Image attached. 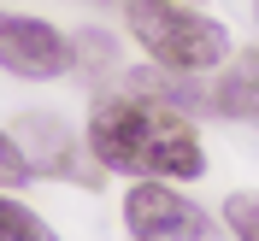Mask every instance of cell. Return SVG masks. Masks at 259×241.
I'll use <instances>...</instances> for the list:
<instances>
[{
    "instance_id": "obj_1",
    "label": "cell",
    "mask_w": 259,
    "mask_h": 241,
    "mask_svg": "<svg viewBox=\"0 0 259 241\" xmlns=\"http://www.w3.org/2000/svg\"><path fill=\"white\" fill-rule=\"evenodd\" d=\"M89 159L136 182H194L206 171V147L183 106L118 88V94H100L89 112Z\"/></svg>"
},
{
    "instance_id": "obj_2",
    "label": "cell",
    "mask_w": 259,
    "mask_h": 241,
    "mask_svg": "<svg viewBox=\"0 0 259 241\" xmlns=\"http://www.w3.org/2000/svg\"><path fill=\"white\" fill-rule=\"evenodd\" d=\"M124 24L136 47L177 77H212L230 59V30L218 18L194 12L189 0H124Z\"/></svg>"
},
{
    "instance_id": "obj_3",
    "label": "cell",
    "mask_w": 259,
    "mask_h": 241,
    "mask_svg": "<svg viewBox=\"0 0 259 241\" xmlns=\"http://www.w3.org/2000/svg\"><path fill=\"white\" fill-rule=\"evenodd\" d=\"M124 229L136 241H212V212L177 182H136L124 194Z\"/></svg>"
},
{
    "instance_id": "obj_4",
    "label": "cell",
    "mask_w": 259,
    "mask_h": 241,
    "mask_svg": "<svg viewBox=\"0 0 259 241\" xmlns=\"http://www.w3.org/2000/svg\"><path fill=\"white\" fill-rule=\"evenodd\" d=\"M0 71H12L24 82H53L65 71H77V41H65V30L48 18L0 12Z\"/></svg>"
},
{
    "instance_id": "obj_5",
    "label": "cell",
    "mask_w": 259,
    "mask_h": 241,
    "mask_svg": "<svg viewBox=\"0 0 259 241\" xmlns=\"http://www.w3.org/2000/svg\"><path fill=\"white\" fill-rule=\"evenodd\" d=\"M12 141L24 147V159H30L35 177H59V182L77 177V182H89V188L100 182L95 165H82L77 135H71V129H65L53 112H24V118H18V129H12Z\"/></svg>"
},
{
    "instance_id": "obj_6",
    "label": "cell",
    "mask_w": 259,
    "mask_h": 241,
    "mask_svg": "<svg viewBox=\"0 0 259 241\" xmlns=\"http://www.w3.org/2000/svg\"><path fill=\"white\" fill-rule=\"evenodd\" d=\"M206 106L230 124H253L259 129V47L230 53L218 65V77L206 82Z\"/></svg>"
},
{
    "instance_id": "obj_7",
    "label": "cell",
    "mask_w": 259,
    "mask_h": 241,
    "mask_svg": "<svg viewBox=\"0 0 259 241\" xmlns=\"http://www.w3.org/2000/svg\"><path fill=\"white\" fill-rule=\"evenodd\" d=\"M0 241H59V235H53L24 200H12V194L0 188Z\"/></svg>"
},
{
    "instance_id": "obj_8",
    "label": "cell",
    "mask_w": 259,
    "mask_h": 241,
    "mask_svg": "<svg viewBox=\"0 0 259 241\" xmlns=\"http://www.w3.org/2000/svg\"><path fill=\"white\" fill-rule=\"evenodd\" d=\"M224 229L236 241H259V188H236L224 200Z\"/></svg>"
},
{
    "instance_id": "obj_9",
    "label": "cell",
    "mask_w": 259,
    "mask_h": 241,
    "mask_svg": "<svg viewBox=\"0 0 259 241\" xmlns=\"http://www.w3.org/2000/svg\"><path fill=\"white\" fill-rule=\"evenodd\" d=\"M24 182H35V171H30V159H24V147L0 129V188H24Z\"/></svg>"
},
{
    "instance_id": "obj_10",
    "label": "cell",
    "mask_w": 259,
    "mask_h": 241,
    "mask_svg": "<svg viewBox=\"0 0 259 241\" xmlns=\"http://www.w3.org/2000/svg\"><path fill=\"white\" fill-rule=\"evenodd\" d=\"M253 6H259V0H253Z\"/></svg>"
}]
</instances>
